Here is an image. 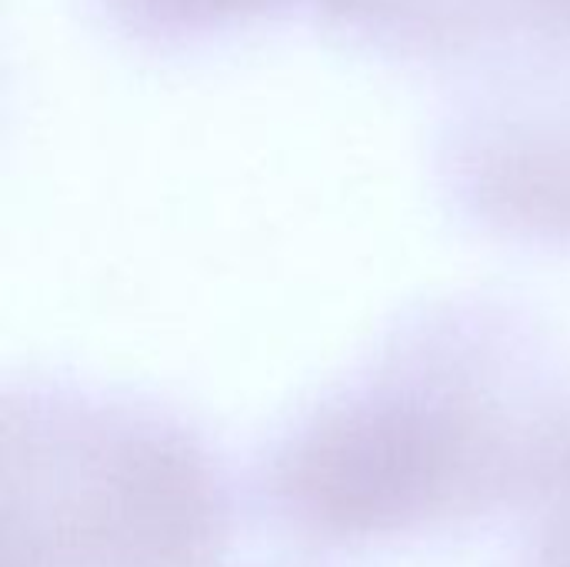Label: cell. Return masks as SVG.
Listing matches in <instances>:
<instances>
[{"label": "cell", "mask_w": 570, "mask_h": 567, "mask_svg": "<svg viewBox=\"0 0 570 567\" xmlns=\"http://www.w3.org/2000/svg\"><path fill=\"white\" fill-rule=\"evenodd\" d=\"M297 0H100L107 17L147 43H184L277 13Z\"/></svg>", "instance_id": "cell-5"}, {"label": "cell", "mask_w": 570, "mask_h": 567, "mask_svg": "<svg viewBox=\"0 0 570 567\" xmlns=\"http://www.w3.org/2000/svg\"><path fill=\"white\" fill-rule=\"evenodd\" d=\"M524 27L541 30L570 50V0H521Z\"/></svg>", "instance_id": "cell-7"}, {"label": "cell", "mask_w": 570, "mask_h": 567, "mask_svg": "<svg viewBox=\"0 0 570 567\" xmlns=\"http://www.w3.org/2000/svg\"><path fill=\"white\" fill-rule=\"evenodd\" d=\"M224 535L207 458L127 408H7V567H204Z\"/></svg>", "instance_id": "cell-1"}, {"label": "cell", "mask_w": 570, "mask_h": 567, "mask_svg": "<svg viewBox=\"0 0 570 567\" xmlns=\"http://www.w3.org/2000/svg\"><path fill=\"white\" fill-rule=\"evenodd\" d=\"M498 94L474 124L471 167L481 197L531 224H570V67Z\"/></svg>", "instance_id": "cell-3"}, {"label": "cell", "mask_w": 570, "mask_h": 567, "mask_svg": "<svg viewBox=\"0 0 570 567\" xmlns=\"http://www.w3.org/2000/svg\"><path fill=\"white\" fill-rule=\"evenodd\" d=\"M538 485L554 501V525H551V545L570 548V424L551 431Z\"/></svg>", "instance_id": "cell-6"}, {"label": "cell", "mask_w": 570, "mask_h": 567, "mask_svg": "<svg viewBox=\"0 0 570 567\" xmlns=\"http://www.w3.org/2000/svg\"><path fill=\"white\" fill-rule=\"evenodd\" d=\"M351 30L404 57H461L524 27L521 0H317Z\"/></svg>", "instance_id": "cell-4"}, {"label": "cell", "mask_w": 570, "mask_h": 567, "mask_svg": "<svg viewBox=\"0 0 570 567\" xmlns=\"http://www.w3.org/2000/svg\"><path fill=\"white\" fill-rule=\"evenodd\" d=\"M544 438L518 448L468 388L404 378L317 414L281 454L274 491L311 535L387 538L471 511L508 481L534 485Z\"/></svg>", "instance_id": "cell-2"}]
</instances>
